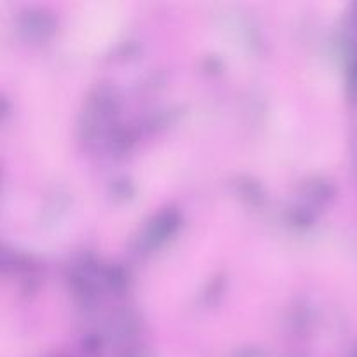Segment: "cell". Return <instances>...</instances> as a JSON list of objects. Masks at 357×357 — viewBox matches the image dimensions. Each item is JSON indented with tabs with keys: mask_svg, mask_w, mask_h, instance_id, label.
Instances as JSON below:
<instances>
[{
	"mask_svg": "<svg viewBox=\"0 0 357 357\" xmlns=\"http://www.w3.org/2000/svg\"><path fill=\"white\" fill-rule=\"evenodd\" d=\"M178 225L176 213H160L155 218V222H152V229L146 234V241L152 244L159 243V241H164L167 236H171L174 229Z\"/></svg>",
	"mask_w": 357,
	"mask_h": 357,
	"instance_id": "obj_1",
	"label": "cell"
}]
</instances>
